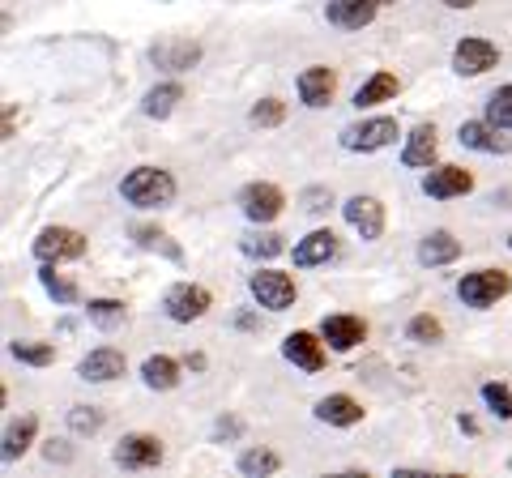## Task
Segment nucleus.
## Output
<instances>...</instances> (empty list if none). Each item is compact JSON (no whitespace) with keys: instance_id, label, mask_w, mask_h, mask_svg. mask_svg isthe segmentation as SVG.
Returning a JSON list of instances; mask_svg holds the SVG:
<instances>
[{"instance_id":"nucleus-35","label":"nucleus","mask_w":512,"mask_h":478,"mask_svg":"<svg viewBox=\"0 0 512 478\" xmlns=\"http://www.w3.org/2000/svg\"><path fill=\"white\" fill-rule=\"evenodd\" d=\"M248 120L256 124V129H278V124L286 120V103L282 99H261L248 111Z\"/></svg>"},{"instance_id":"nucleus-26","label":"nucleus","mask_w":512,"mask_h":478,"mask_svg":"<svg viewBox=\"0 0 512 478\" xmlns=\"http://www.w3.org/2000/svg\"><path fill=\"white\" fill-rule=\"evenodd\" d=\"M128 235H133L146 252H163V257L175 261V265L184 261V248H180V244H171V235H167V231H158V227H150V222H133V227H128Z\"/></svg>"},{"instance_id":"nucleus-43","label":"nucleus","mask_w":512,"mask_h":478,"mask_svg":"<svg viewBox=\"0 0 512 478\" xmlns=\"http://www.w3.org/2000/svg\"><path fill=\"white\" fill-rule=\"evenodd\" d=\"M235 325H239V329H256V316H252V312H239Z\"/></svg>"},{"instance_id":"nucleus-7","label":"nucleus","mask_w":512,"mask_h":478,"mask_svg":"<svg viewBox=\"0 0 512 478\" xmlns=\"http://www.w3.org/2000/svg\"><path fill=\"white\" fill-rule=\"evenodd\" d=\"M282 205H286L282 188H278V184H269V180H252V184L239 188V210H244V218L256 222V227L274 222V218L282 214Z\"/></svg>"},{"instance_id":"nucleus-2","label":"nucleus","mask_w":512,"mask_h":478,"mask_svg":"<svg viewBox=\"0 0 512 478\" xmlns=\"http://www.w3.org/2000/svg\"><path fill=\"white\" fill-rule=\"evenodd\" d=\"M508 291H512V278L504 269H474V274L457 282V299L466 308H491V304H500Z\"/></svg>"},{"instance_id":"nucleus-21","label":"nucleus","mask_w":512,"mask_h":478,"mask_svg":"<svg viewBox=\"0 0 512 478\" xmlns=\"http://www.w3.org/2000/svg\"><path fill=\"white\" fill-rule=\"evenodd\" d=\"M338 257V235L333 231H312L308 239L295 244V265L299 269H312V265H329Z\"/></svg>"},{"instance_id":"nucleus-32","label":"nucleus","mask_w":512,"mask_h":478,"mask_svg":"<svg viewBox=\"0 0 512 478\" xmlns=\"http://www.w3.org/2000/svg\"><path fill=\"white\" fill-rule=\"evenodd\" d=\"M9 355L26 363V368H47V363H56V346L52 342H9Z\"/></svg>"},{"instance_id":"nucleus-36","label":"nucleus","mask_w":512,"mask_h":478,"mask_svg":"<svg viewBox=\"0 0 512 478\" xmlns=\"http://www.w3.org/2000/svg\"><path fill=\"white\" fill-rule=\"evenodd\" d=\"M406 338H410V342H419V346H431V342H440V338H444V325L436 321V316H427V312H423V316H414V321L406 325Z\"/></svg>"},{"instance_id":"nucleus-34","label":"nucleus","mask_w":512,"mask_h":478,"mask_svg":"<svg viewBox=\"0 0 512 478\" xmlns=\"http://www.w3.org/2000/svg\"><path fill=\"white\" fill-rule=\"evenodd\" d=\"M483 402H487V410L495 414V419H512V389L508 385H500V380H487L483 385Z\"/></svg>"},{"instance_id":"nucleus-14","label":"nucleus","mask_w":512,"mask_h":478,"mask_svg":"<svg viewBox=\"0 0 512 478\" xmlns=\"http://www.w3.org/2000/svg\"><path fill=\"white\" fill-rule=\"evenodd\" d=\"M342 214H346V222H350V231H355L359 239H380L384 235V205L376 201V197H350L346 205H342Z\"/></svg>"},{"instance_id":"nucleus-4","label":"nucleus","mask_w":512,"mask_h":478,"mask_svg":"<svg viewBox=\"0 0 512 478\" xmlns=\"http://www.w3.org/2000/svg\"><path fill=\"white\" fill-rule=\"evenodd\" d=\"M214 308V295L205 291V286L197 282H175L171 291L163 295V312L171 316L175 325H192V321H201L205 312Z\"/></svg>"},{"instance_id":"nucleus-11","label":"nucleus","mask_w":512,"mask_h":478,"mask_svg":"<svg viewBox=\"0 0 512 478\" xmlns=\"http://www.w3.org/2000/svg\"><path fill=\"white\" fill-rule=\"evenodd\" d=\"M504 133L508 129H500V124H491V120H466L457 129V141L478 154H512V137H504Z\"/></svg>"},{"instance_id":"nucleus-41","label":"nucleus","mask_w":512,"mask_h":478,"mask_svg":"<svg viewBox=\"0 0 512 478\" xmlns=\"http://www.w3.org/2000/svg\"><path fill=\"white\" fill-rule=\"evenodd\" d=\"M184 368H188V372H205V368H210V359H205L201 350H188V355H184Z\"/></svg>"},{"instance_id":"nucleus-39","label":"nucleus","mask_w":512,"mask_h":478,"mask_svg":"<svg viewBox=\"0 0 512 478\" xmlns=\"http://www.w3.org/2000/svg\"><path fill=\"white\" fill-rule=\"evenodd\" d=\"M303 205H308L312 214H325L333 205V193H329V188H308V193H303Z\"/></svg>"},{"instance_id":"nucleus-5","label":"nucleus","mask_w":512,"mask_h":478,"mask_svg":"<svg viewBox=\"0 0 512 478\" xmlns=\"http://www.w3.org/2000/svg\"><path fill=\"white\" fill-rule=\"evenodd\" d=\"M248 291H252V299L261 308H269V312H286L295 304V278L291 274H282V269H256V274L248 278Z\"/></svg>"},{"instance_id":"nucleus-46","label":"nucleus","mask_w":512,"mask_h":478,"mask_svg":"<svg viewBox=\"0 0 512 478\" xmlns=\"http://www.w3.org/2000/svg\"><path fill=\"white\" fill-rule=\"evenodd\" d=\"M384 5H393V0H384Z\"/></svg>"},{"instance_id":"nucleus-24","label":"nucleus","mask_w":512,"mask_h":478,"mask_svg":"<svg viewBox=\"0 0 512 478\" xmlns=\"http://www.w3.org/2000/svg\"><path fill=\"white\" fill-rule=\"evenodd\" d=\"M141 380H146V389H158V393H171L180 385V363L171 355H150L141 363Z\"/></svg>"},{"instance_id":"nucleus-6","label":"nucleus","mask_w":512,"mask_h":478,"mask_svg":"<svg viewBox=\"0 0 512 478\" xmlns=\"http://www.w3.org/2000/svg\"><path fill=\"white\" fill-rule=\"evenodd\" d=\"M111 461H116L120 470H128V474L154 470V466H163V440L146 436V432H133V436H124L116 449H111Z\"/></svg>"},{"instance_id":"nucleus-17","label":"nucleus","mask_w":512,"mask_h":478,"mask_svg":"<svg viewBox=\"0 0 512 478\" xmlns=\"http://www.w3.org/2000/svg\"><path fill=\"white\" fill-rule=\"evenodd\" d=\"M440 154V133L436 124H414V133L406 137V150H402V167L419 171V167H431Z\"/></svg>"},{"instance_id":"nucleus-44","label":"nucleus","mask_w":512,"mask_h":478,"mask_svg":"<svg viewBox=\"0 0 512 478\" xmlns=\"http://www.w3.org/2000/svg\"><path fill=\"white\" fill-rule=\"evenodd\" d=\"M13 116H18V111H13V103L5 107V137H13Z\"/></svg>"},{"instance_id":"nucleus-29","label":"nucleus","mask_w":512,"mask_h":478,"mask_svg":"<svg viewBox=\"0 0 512 478\" xmlns=\"http://www.w3.org/2000/svg\"><path fill=\"white\" fill-rule=\"evenodd\" d=\"M282 248H286V244H282L278 231H248L244 239H239V252H244V257H252V261H274Z\"/></svg>"},{"instance_id":"nucleus-37","label":"nucleus","mask_w":512,"mask_h":478,"mask_svg":"<svg viewBox=\"0 0 512 478\" xmlns=\"http://www.w3.org/2000/svg\"><path fill=\"white\" fill-rule=\"evenodd\" d=\"M487 120L512 133V86H500V90H495L491 99H487Z\"/></svg>"},{"instance_id":"nucleus-19","label":"nucleus","mask_w":512,"mask_h":478,"mask_svg":"<svg viewBox=\"0 0 512 478\" xmlns=\"http://www.w3.org/2000/svg\"><path fill=\"white\" fill-rule=\"evenodd\" d=\"M150 60H154L158 69L188 73V69L201 60V43H192V39H171V43H158V47H150Z\"/></svg>"},{"instance_id":"nucleus-31","label":"nucleus","mask_w":512,"mask_h":478,"mask_svg":"<svg viewBox=\"0 0 512 478\" xmlns=\"http://www.w3.org/2000/svg\"><path fill=\"white\" fill-rule=\"evenodd\" d=\"M86 316H90V325H94V329L111 333V329H120V325H124V304H120V299H90V304H86Z\"/></svg>"},{"instance_id":"nucleus-10","label":"nucleus","mask_w":512,"mask_h":478,"mask_svg":"<svg viewBox=\"0 0 512 478\" xmlns=\"http://www.w3.org/2000/svg\"><path fill=\"white\" fill-rule=\"evenodd\" d=\"M423 193L431 201H453V197H466L474 193V175L466 167H453V163H444V167H427L423 175Z\"/></svg>"},{"instance_id":"nucleus-16","label":"nucleus","mask_w":512,"mask_h":478,"mask_svg":"<svg viewBox=\"0 0 512 478\" xmlns=\"http://www.w3.org/2000/svg\"><path fill=\"white\" fill-rule=\"evenodd\" d=\"M380 5L384 0H329L325 18H329V26H338V30H363L380 13Z\"/></svg>"},{"instance_id":"nucleus-30","label":"nucleus","mask_w":512,"mask_h":478,"mask_svg":"<svg viewBox=\"0 0 512 478\" xmlns=\"http://www.w3.org/2000/svg\"><path fill=\"white\" fill-rule=\"evenodd\" d=\"M282 470V457L274 449H248L244 457H239V474L244 478H269Z\"/></svg>"},{"instance_id":"nucleus-28","label":"nucleus","mask_w":512,"mask_h":478,"mask_svg":"<svg viewBox=\"0 0 512 478\" xmlns=\"http://www.w3.org/2000/svg\"><path fill=\"white\" fill-rule=\"evenodd\" d=\"M39 282H43V291L56 299V304H77L82 299V291H77V282L73 278H64V274H56V265H47V261H39Z\"/></svg>"},{"instance_id":"nucleus-45","label":"nucleus","mask_w":512,"mask_h":478,"mask_svg":"<svg viewBox=\"0 0 512 478\" xmlns=\"http://www.w3.org/2000/svg\"><path fill=\"white\" fill-rule=\"evenodd\" d=\"M444 5H448V9H474L478 0H444Z\"/></svg>"},{"instance_id":"nucleus-8","label":"nucleus","mask_w":512,"mask_h":478,"mask_svg":"<svg viewBox=\"0 0 512 478\" xmlns=\"http://www.w3.org/2000/svg\"><path fill=\"white\" fill-rule=\"evenodd\" d=\"M35 257L47 265L77 261V257H86V235L73 231V227H43L35 235Z\"/></svg>"},{"instance_id":"nucleus-22","label":"nucleus","mask_w":512,"mask_h":478,"mask_svg":"<svg viewBox=\"0 0 512 478\" xmlns=\"http://www.w3.org/2000/svg\"><path fill=\"white\" fill-rule=\"evenodd\" d=\"M461 257V239L453 231H431L419 244V265L436 269V265H453Z\"/></svg>"},{"instance_id":"nucleus-33","label":"nucleus","mask_w":512,"mask_h":478,"mask_svg":"<svg viewBox=\"0 0 512 478\" xmlns=\"http://www.w3.org/2000/svg\"><path fill=\"white\" fill-rule=\"evenodd\" d=\"M103 410L99 406H73L69 410V432L73 436H99L103 432Z\"/></svg>"},{"instance_id":"nucleus-1","label":"nucleus","mask_w":512,"mask_h":478,"mask_svg":"<svg viewBox=\"0 0 512 478\" xmlns=\"http://www.w3.org/2000/svg\"><path fill=\"white\" fill-rule=\"evenodd\" d=\"M120 197L137 205V210H163V205L175 201V180L163 167H133L120 180Z\"/></svg>"},{"instance_id":"nucleus-20","label":"nucleus","mask_w":512,"mask_h":478,"mask_svg":"<svg viewBox=\"0 0 512 478\" xmlns=\"http://www.w3.org/2000/svg\"><path fill=\"white\" fill-rule=\"evenodd\" d=\"M316 419L329 427H355V423H363V406L350 393H329L316 402Z\"/></svg>"},{"instance_id":"nucleus-25","label":"nucleus","mask_w":512,"mask_h":478,"mask_svg":"<svg viewBox=\"0 0 512 478\" xmlns=\"http://www.w3.org/2000/svg\"><path fill=\"white\" fill-rule=\"evenodd\" d=\"M35 436H39V419H35V414H26V419L9 423L5 427V440H0V453H5V461H18L30 449V444H35Z\"/></svg>"},{"instance_id":"nucleus-42","label":"nucleus","mask_w":512,"mask_h":478,"mask_svg":"<svg viewBox=\"0 0 512 478\" xmlns=\"http://www.w3.org/2000/svg\"><path fill=\"white\" fill-rule=\"evenodd\" d=\"M457 427H461V432H466V436H478V419H474V414H461Z\"/></svg>"},{"instance_id":"nucleus-9","label":"nucleus","mask_w":512,"mask_h":478,"mask_svg":"<svg viewBox=\"0 0 512 478\" xmlns=\"http://www.w3.org/2000/svg\"><path fill=\"white\" fill-rule=\"evenodd\" d=\"M495 65H500V47H495L491 39L470 35V39H461V43L453 47V69H457L461 77H483V73H491Z\"/></svg>"},{"instance_id":"nucleus-13","label":"nucleus","mask_w":512,"mask_h":478,"mask_svg":"<svg viewBox=\"0 0 512 478\" xmlns=\"http://www.w3.org/2000/svg\"><path fill=\"white\" fill-rule=\"evenodd\" d=\"M299 103L303 107H329L333 103V94H338V73H333L329 65H312V69H303L299 73Z\"/></svg>"},{"instance_id":"nucleus-40","label":"nucleus","mask_w":512,"mask_h":478,"mask_svg":"<svg viewBox=\"0 0 512 478\" xmlns=\"http://www.w3.org/2000/svg\"><path fill=\"white\" fill-rule=\"evenodd\" d=\"M47 461H73V449L64 440H47V449H43Z\"/></svg>"},{"instance_id":"nucleus-27","label":"nucleus","mask_w":512,"mask_h":478,"mask_svg":"<svg viewBox=\"0 0 512 478\" xmlns=\"http://www.w3.org/2000/svg\"><path fill=\"white\" fill-rule=\"evenodd\" d=\"M175 103H184V86L180 82H158L150 94H146V103H141V111H146L150 120H167Z\"/></svg>"},{"instance_id":"nucleus-3","label":"nucleus","mask_w":512,"mask_h":478,"mask_svg":"<svg viewBox=\"0 0 512 478\" xmlns=\"http://www.w3.org/2000/svg\"><path fill=\"white\" fill-rule=\"evenodd\" d=\"M342 150L350 154H376L384 146L397 141V120L393 116H372V120H359V124H346L342 129Z\"/></svg>"},{"instance_id":"nucleus-38","label":"nucleus","mask_w":512,"mask_h":478,"mask_svg":"<svg viewBox=\"0 0 512 478\" xmlns=\"http://www.w3.org/2000/svg\"><path fill=\"white\" fill-rule=\"evenodd\" d=\"M239 436H244V423H239L235 414H222V419L214 423V440H218V444H227V440H239Z\"/></svg>"},{"instance_id":"nucleus-47","label":"nucleus","mask_w":512,"mask_h":478,"mask_svg":"<svg viewBox=\"0 0 512 478\" xmlns=\"http://www.w3.org/2000/svg\"><path fill=\"white\" fill-rule=\"evenodd\" d=\"M508 244H512V235H508Z\"/></svg>"},{"instance_id":"nucleus-23","label":"nucleus","mask_w":512,"mask_h":478,"mask_svg":"<svg viewBox=\"0 0 512 478\" xmlns=\"http://www.w3.org/2000/svg\"><path fill=\"white\" fill-rule=\"evenodd\" d=\"M397 90H402L397 73L380 69V73H372V77H367V82L355 90V107L367 111V107H376V103H389V99H397Z\"/></svg>"},{"instance_id":"nucleus-18","label":"nucleus","mask_w":512,"mask_h":478,"mask_svg":"<svg viewBox=\"0 0 512 478\" xmlns=\"http://www.w3.org/2000/svg\"><path fill=\"white\" fill-rule=\"evenodd\" d=\"M320 338H325L333 350H355L367 338V325L359 316L338 312V316H325V321H320Z\"/></svg>"},{"instance_id":"nucleus-15","label":"nucleus","mask_w":512,"mask_h":478,"mask_svg":"<svg viewBox=\"0 0 512 478\" xmlns=\"http://www.w3.org/2000/svg\"><path fill=\"white\" fill-rule=\"evenodd\" d=\"M77 376H82L86 385H107V380L124 376V355L116 346L90 350V355H82V363H77Z\"/></svg>"},{"instance_id":"nucleus-12","label":"nucleus","mask_w":512,"mask_h":478,"mask_svg":"<svg viewBox=\"0 0 512 478\" xmlns=\"http://www.w3.org/2000/svg\"><path fill=\"white\" fill-rule=\"evenodd\" d=\"M282 355H286V363H295V368H303V372H320V368L329 363V355H325V338H316V333H308V329L286 333Z\"/></svg>"}]
</instances>
